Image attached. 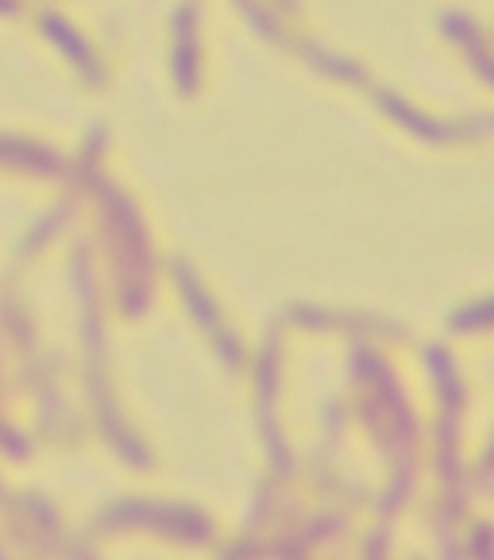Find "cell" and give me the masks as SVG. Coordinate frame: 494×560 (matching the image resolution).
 Wrapping results in <instances>:
<instances>
[{
  "mask_svg": "<svg viewBox=\"0 0 494 560\" xmlns=\"http://www.w3.org/2000/svg\"><path fill=\"white\" fill-rule=\"evenodd\" d=\"M267 511H271V494H259V503L251 506V514H247V526H263Z\"/></svg>",
  "mask_w": 494,
  "mask_h": 560,
  "instance_id": "3",
  "label": "cell"
},
{
  "mask_svg": "<svg viewBox=\"0 0 494 560\" xmlns=\"http://www.w3.org/2000/svg\"><path fill=\"white\" fill-rule=\"evenodd\" d=\"M387 529H379V534H370L367 537V557L363 560H387Z\"/></svg>",
  "mask_w": 494,
  "mask_h": 560,
  "instance_id": "2",
  "label": "cell"
},
{
  "mask_svg": "<svg viewBox=\"0 0 494 560\" xmlns=\"http://www.w3.org/2000/svg\"><path fill=\"white\" fill-rule=\"evenodd\" d=\"M471 557L486 560V529H475V537H471Z\"/></svg>",
  "mask_w": 494,
  "mask_h": 560,
  "instance_id": "4",
  "label": "cell"
},
{
  "mask_svg": "<svg viewBox=\"0 0 494 560\" xmlns=\"http://www.w3.org/2000/svg\"><path fill=\"white\" fill-rule=\"evenodd\" d=\"M132 518H148V526L163 529V534L178 537V541H209L213 526L201 514L181 511V506H148V503H120L105 514V529L132 526Z\"/></svg>",
  "mask_w": 494,
  "mask_h": 560,
  "instance_id": "1",
  "label": "cell"
}]
</instances>
